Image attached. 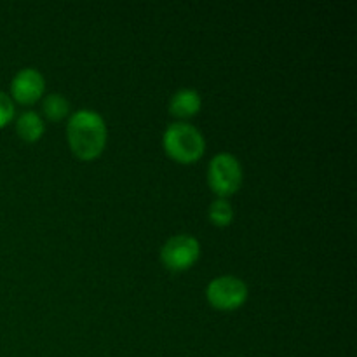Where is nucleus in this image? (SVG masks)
I'll list each match as a JSON object with an SVG mask.
<instances>
[{
    "mask_svg": "<svg viewBox=\"0 0 357 357\" xmlns=\"http://www.w3.org/2000/svg\"><path fill=\"white\" fill-rule=\"evenodd\" d=\"M107 124L98 112L82 108L70 115L66 136L72 152L79 159H96L107 145Z\"/></svg>",
    "mask_w": 357,
    "mask_h": 357,
    "instance_id": "1",
    "label": "nucleus"
},
{
    "mask_svg": "<svg viewBox=\"0 0 357 357\" xmlns=\"http://www.w3.org/2000/svg\"><path fill=\"white\" fill-rule=\"evenodd\" d=\"M162 143L169 157L178 162H195L206 150V139L195 126L188 122H173L166 128Z\"/></svg>",
    "mask_w": 357,
    "mask_h": 357,
    "instance_id": "2",
    "label": "nucleus"
},
{
    "mask_svg": "<svg viewBox=\"0 0 357 357\" xmlns=\"http://www.w3.org/2000/svg\"><path fill=\"white\" fill-rule=\"evenodd\" d=\"M208 181L218 197L236 194L243 183V167L237 157L229 152L216 153L208 166Z\"/></svg>",
    "mask_w": 357,
    "mask_h": 357,
    "instance_id": "3",
    "label": "nucleus"
},
{
    "mask_svg": "<svg viewBox=\"0 0 357 357\" xmlns=\"http://www.w3.org/2000/svg\"><path fill=\"white\" fill-rule=\"evenodd\" d=\"M201 255V244L190 234H180L166 241L160 248V260L169 271H187L197 261Z\"/></svg>",
    "mask_w": 357,
    "mask_h": 357,
    "instance_id": "4",
    "label": "nucleus"
},
{
    "mask_svg": "<svg viewBox=\"0 0 357 357\" xmlns=\"http://www.w3.org/2000/svg\"><path fill=\"white\" fill-rule=\"evenodd\" d=\"M209 303L220 310H236L248 300V286L236 275H220L206 289Z\"/></svg>",
    "mask_w": 357,
    "mask_h": 357,
    "instance_id": "5",
    "label": "nucleus"
},
{
    "mask_svg": "<svg viewBox=\"0 0 357 357\" xmlns=\"http://www.w3.org/2000/svg\"><path fill=\"white\" fill-rule=\"evenodd\" d=\"M45 89V80L38 70L23 68L13 77L10 82V100L21 105H31L42 98Z\"/></svg>",
    "mask_w": 357,
    "mask_h": 357,
    "instance_id": "6",
    "label": "nucleus"
},
{
    "mask_svg": "<svg viewBox=\"0 0 357 357\" xmlns=\"http://www.w3.org/2000/svg\"><path fill=\"white\" fill-rule=\"evenodd\" d=\"M202 107L201 94L195 89H190V87H183V89L176 91V93L171 96L169 101V110L174 117L180 119H188L194 117Z\"/></svg>",
    "mask_w": 357,
    "mask_h": 357,
    "instance_id": "7",
    "label": "nucleus"
},
{
    "mask_svg": "<svg viewBox=\"0 0 357 357\" xmlns=\"http://www.w3.org/2000/svg\"><path fill=\"white\" fill-rule=\"evenodd\" d=\"M44 121H42L40 115L33 110H26L17 117L16 121V131L24 142L33 143L37 139H40V136L44 135Z\"/></svg>",
    "mask_w": 357,
    "mask_h": 357,
    "instance_id": "8",
    "label": "nucleus"
},
{
    "mask_svg": "<svg viewBox=\"0 0 357 357\" xmlns=\"http://www.w3.org/2000/svg\"><path fill=\"white\" fill-rule=\"evenodd\" d=\"M42 108H44V114L47 119H51V121H61V119H65L68 115L70 103L66 101V98L63 94L52 93L45 96Z\"/></svg>",
    "mask_w": 357,
    "mask_h": 357,
    "instance_id": "9",
    "label": "nucleus"
},
{
    "mask_svg": "<svg viewBox=\"0 0 357 357\" xmlns=\"http://www.w3.org/2000/svg\"><path fill=\"white\" fill-rule=\"evenodd\" d=\"M209 220H211L216 227L230 225L234 220L232 204L223 197L215 199V201L211 202V206H209Z\"/></svg>",
    "mask_w": 357,
    "mask_h": 357,
    "instance_id": "10",
    "label": "nucleus"
},
{
    "mask_svg": "<svg viewBox=\"0 0 357 357\" xmlns=\"http://www.w3.org/2000/svg\"><path fill=\"white\" fill-rule=\"evenodd\" d=\"M14 117V101L10 100V96L3 91H0V128L10 122V119Z\"/></svg>",
    "mask_w": 357,
    "mask_h": 357,
    "instance_id": "11",
    "label": "nucleus"
}]
</instances>
